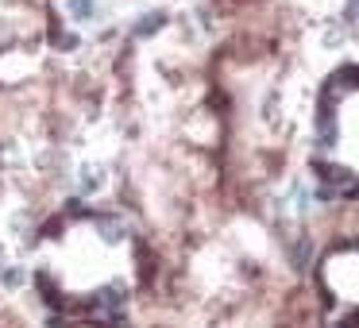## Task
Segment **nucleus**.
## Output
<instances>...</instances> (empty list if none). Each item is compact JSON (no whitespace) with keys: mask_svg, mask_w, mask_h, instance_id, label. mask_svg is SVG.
<instances>
[{"mask_svg":"<svg viewBox=\"0 0 359 328\" xmlns=\"http://www.w3.org/2000/svg\"><path fill=\"white\" fill-rule=\"evenodd\" d=\"M128 240L120 220H81L47 247L43 274L70 305L109 309L128 289Z\"/></svg>","mask_w":359,"mask_h":328,"instance_id":"f257e3e1","label":"nucleus"},{"mask_svg":"<svg viewBox=\"0 0 359 328\" xmlns=\"http://www.w3.org/2000/svg\"><path fill=\"white\" fill-rule=\"evenodd\" d=\"M325 289L336 309H359V247H344L325 259Z\"/></svg>","mask_w":359,"mask_h":328,"instance_id":"7ed1b4c3","label":"nucleus"},{"mask_svg":"<svg viewBox=\"0 0 359 328\" xmlns=\"http://www.w3.org/2000/svg\"><path fill=\"white\" fill-rule=\"evenodd\" d=\"M81 328H112V324H81Z\"/></svg>","mask_w":359,"mask_h":328,"instance_id":"20e7f679","label":"nucleus"},{"mask_svg":"<svg viewBox=\"0 0 359 328\" xmlns=\"http://www.w3.org/2000/svg\"><path fill=\"white\" fill-rule=\"evenodd\" d=\"M325 151L340 170L359 174V86L332 97V116L325 120Z\"/></svg>","mask_w":359,"mask_h":328,"instance_id":"f03ea898","label":"nucleus"}]
</instances>
